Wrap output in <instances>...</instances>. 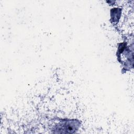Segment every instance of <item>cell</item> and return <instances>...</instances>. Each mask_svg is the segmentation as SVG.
Wrapping results in <instances>:
<instances>
[{
	"instance_id": "cell-1",
	"label": "cell",
	"mask_w": 134,
	"mask_h": 134,
	"mask_svg": "<svg viewBox=\"0 0 134 134\" xmlns=\"http://www.w3.org/2000/svg\"><path fill=\"white\" fill-rule=\"evenodd\" d=\"M79 123L75 120H68L60 124L57 127V132L59 133H73L77 130Z\"/></svg>"
}]
</instances>
